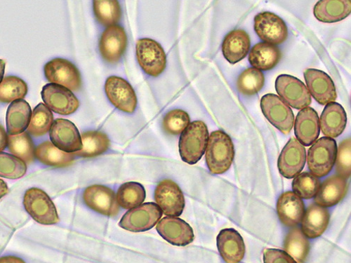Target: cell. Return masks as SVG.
I'll list each match as a JSON object with an SVG mask.
<instances>
[{
	"mask_svg": "<svg viewBox=\"0 0 351 263\" xmlns=\"http://www.w3.org/2000/svg\"><path fill=\"white\" fill-rule=\"evenodd\" d=\"M206 149V162L212 173L221 175L230 168L235 157V149L226 133L221 130L213 132Z\"/></svg>",
	"mask_w": 351,
	"mask_h": 263,
	"instance_id": "cell-1",
	"label": "cell"
},
{
	"mask_svg": "<svg viewBox=\"0 0 351 263\" xmlns=\"http://www.w3.org/2000/svg\"><path fill=\"white\" fill-rule=\"evenodd\" d=\"M209 131L206 123L195 121L183 132L180 140L182 160L191 165L197 164L206 151Z\"/></svg>",
	"mask_w": 351,
	"mask_h": 263,
	"instance_id": "cell-2",
	"label": "cell"
},
{
	"mask_svg": "<svg viewBox=\"0 0 351 263\" xmlns=\"http://www.w3.org/2000/svg\"><path fill=\"white\" fill-rule=\"evenodd\" d=\"M337 145L335 139L322 137L311 146L308 153V166L315 177H326L335 166Z\"/></svg>",
	"mask_w": 351,
	"mask_h": 263,
	"instance_id": "cell-3",
	"label": "cell"
},
{
	"mask_svg": "<svg viewBox=\"0 0 351 263\" xmlns=\"http://www.w3.org/2000/svg\"><path fill=\"white\" fill-rule=\"evenodd\" d=\"M23 206L27 213L40 224L51 225L60 222L53 202L39 188H33L25 192Z\"/></svg>",
	"mask_w": 351,
	"mask_h": 263,
	"instance_id": "cell-4",
	"label": "cell"
},
{
	"mask_svg": "<svg viewBox=\"0 0 351 263\" xmlns=\"http://www.w3.org/2000/svg\"><path fill=\"white\" fill-rule=\"evenodd\" d=\"M261 108L268 121L282 134H289L295 125L291 108L278 96L268 94L261 99Z\"/></svg>",
	"mask_w": 351,
	"mask_h": 263,
	"instance_id": "cell-5",
	"label": "cell"
},
{
	"mask_svg": "<svg viewBox=\"0 0 351 263\" xmlns=\"http://www.w3.org/2000/svg\"><path fill=\"white\" fill-rule=\"evenodd\" d=\"M137 61L147 75L157 77L166 68L167 56L162 46L149 38L140 39L136 47Z\"/></svg>",
	"mask_w": 351,
	"mask_h": 263,
	"instance_id": "cell-6",
	"label": "cell"
},
{
	"mask_svg": "<svg viewBox=\"0 0 351 263\" xmlns=\"http://www.w3.org/2000/svg\"><path fill=\"white\" fill-rule=\"evenodd\" d=\"M162 214L156 203H144L128 211L121 220L119 226L132 232L146 231L157 225Z\"/></svg>",
	"mask_w": 351,
	"mask_h": 263,
	"instance_id": "cell-7",
	"label": "cell"
},
{
	"mask_svg": "<svg viewBox=\"0 0 351 263\" xmlns=\"http://www.w3.org/2000/svg\"><path fill=\"white\" fill-rule=\"evenodd\" d=\"M276 90L280 98L295 109L302 110L311 104V96L306 86L294 76L279 75L276 80Z\"/></svg>",
	"mask_w": 351,
	"mask_h": 263,
	"instance_id": "cell-8",
	"label": "cell"
},
{
	"mask_svg": "<svg viewBox=\"0 0 351 263\" xmlns=\"http://www.w3.org/2000/svg\"><path fill=\"white\" fill-rule=\"evenodd\" d=\"M254 31L258 38L268 44L279 45L288 38V30L285 21L278 15L263 12L254 17Z\"/></svg>",
	"mask_w": 351,
	"mask_h": 263,
	"instance_id": "cell-9",
	"label": "cell"
},
{
	"mask_svg": "<svg viewBox=\"0 0 351 263\" xmlns=\"http://www.w3.org/2000/svg\"><path fill=\"white\" fill-rule=\"evenodd\" d=\"M155 200L162 213L167 216L179 217L185 208L184 193L180 186L171 180H163L158 184Z\"/></svg>",
	"mask_w": 351,
	"mask_h": 263,
	"instance_id": "cell-10",
	"label": "cell"
},
{
	"mask_svg": "<svg viewBox=\"0 0 351 263\" xmlns=\"http://www.w3.org/2000/svg\"><path fill=\"white\" fill-rule=\"evenodd\" d=\"M44 71L50 83L63 86L71 91H77L81 88L80 71L73 64L64 58H58L50 61L45 66Z\"/></svg>",
	"mask_w": 351,
	"mask_h": 263,
	"instance_id": "cell-11",
	"label": "cell"
},
{
	"mask_svg": "<svg viewBox=\"0 0 351 263\" xmlns=\"http://www.w3.org/2000/svg\"><path fill=\"white\" fill-rule=\"evenodd\" d=\"M42 98L46 105L52 111L62 115L74 113L80 106L75 95L67 88L56 84H47L43 86Z\"/></svg>",
	"mask_w": 351,
	"mask_h": 263,
	"instance_id": "cell-12",
	"label": "cell"
},
{
	"mask_svg": "<svg viewBox=\"0 0 351 263\" xmlns=\"http://www.w3.org/2000/svg\"><path fill=\"white\" fill-rule=\"evenodd\" d=\"M306 161L304 145L295 138L289 139L282 149L278 161L280 174L287 179H294L302 171Z\"/></svg>",
	"mask_w": 351,
	"mask_h": 263,
	"instance_id": "cell-13",
	"label": "cell"
},
{
	"mask_svg": "<svg viewBox=\"0 0 351 263\" xmlns=\"http://www.w3.org/2000/svg\"><path fill=\"white\" fill-rule=\"evenodd\" d=\"M83 200L88 208L104 216L113 217L120 212L114 192L104 186L86 188L83 193Z\"/></svg>",
	"mask_w": 351,
	"mask_h": 263,
	"instance_id": "cell-14",
	"label": "cell"
},
{
	"mask_svg": "<svg viewBox=\"0 0 351 263\" xmlns=\"http://www.w3.org/2000/svg\"><path fill=\"white\" fill-rule=\"evenodd\" d=\"M105 91L110 102L119 110L133 113L137 105L136 93L131 84L123 78L109 77L105 84Z\"/></svg>",
	"mask_w": 351,
	"mask_h": 263,
	"instance_id": "cell-15",
	"label": "cell"
},
{
	"mask_svg": "<svg viewBox=\"0 0 351 263\" xmlns=\"http://www.w3.org/2000/svg\"><path fill=\"white\" fill-rule=\"evenodd\" d=\"M51 143L56 147L67 153H75L82 150L81 135L76 126L71 121L57 119L49 132Z\"/></svg>",
	"mask_w": 351,
	"mask_h": 263,
	"instance_id": "cell-16",
	"label": "cell"
},
{
	"mask_svg": "<svg viewBox=\"0 0 351 263\" xmlns=\"http://www.w3.org/2000/svg\"><path fill=\"white\" fill-rule=\"evenodd\" d=\"M307 89L314 99L322 105L335 102L337 98L336 86L325 72L309 68L304 72Z\"/></svg>",
	"mask_w": 351,
	"mask_h": 263,
	"instance_id": "cell-17",
	"label": "cell"
},
{
	"mask_svg": "<svg viewBox=\"0 0 351 263\" xmlns=\"http://www.w3.org/2000/svg\"><path fill=\"white\" fill-rule=\"evenodd\" d=\"M128 46V36L120 25L108 27L103 33L99 50L104 60L110 64L120 62Z\"/></svg>",
	"mask_w": 351,
	"mask_h": 263,
	"instance_id": "cell-18",
	"label": "cell"
},
{
	"mask_svg": "<svg viewBox=\"0 0 351 263\" xmlns=\"http://www.w3.org/2000/svg\"><path fill=\"white\" fill-rule=\"evenodd\" d=\"M156 229L165 240L174 246L186 247L195 238L191 225L178 217L163 218L158 223Z\"/></svg>",
	"mask_w": 351,
	"mask_h": 263,
	"instance_id": "cell-19",
	"label": "cell"
},
{
	"mask_svg": "<svg viewBox=\"0 0 351 263\" xmlns=\"http://www.w3.org/2000/svg\"><path fill=\"white\" fill-rule=\"evenodd\" d=\"M217 240L219 252L226 263H240L243 260L245 245L237 229L226 228L221 230Z\"/></svg>",
	"mask_w": 351,
	"mask_h": 263,
	"instance_id": "cell-20",
	"label": "cell"
},
{
	"mask_svg": "<svg viewBox=\"0 0 351 263\" xmlns=\"http://www.w3.org/2000/svg\"><path fill=\"white\" fill-rule=\"evenodd\" d=\"M277 212L281 223L287 227H295L305 214L304 203L293 192L282 194L277 202Z\"/></svg>",
	"mask_w": 351,
	"mask_h": 263,
	"instance_id": "cell-21",
	"label": "cell"
},
{
	"mask_svg": "<svg viewBox=\"0 0 351 263\" xmlns=\"http://www.w3.org/2000/svg\"><path fill=\"white\" fill-rule=\"evenodd\" d=\"M320 132L317 112L311 107L302 109L295 123L297 140L304 146H310L316 141Z\"/></svg>",
	"mask_w": 351,
	"mask_h": 263,
	"instance_id": "cell-22",
	"label": "cell"
},
{
	"mask_svg": "<svg viewBox=\"0 0 351 263\" xmlns=\"http://www.w3.org/2000/svg\"><path fill=\"white\" fill-rule=\"evenodd\" d=\"M250 38L242 29L230 32L224 38L222 52L224 58L231 64H236L247 55L250 49Z\"/></svg>",
	"mask_w": 351,
	"mask_h": 263,
	"instance_id": "cell-23",
	"label": "cell"
},
{
	"mask_svg": "<svg viewBox=\"0 0 351 263\" xmlns=\"http://www.w3.org/2000/svg\"><path fill=\"white\" fill-rule=\"evenodd\" d=\"M347 190L346 181L339 175H332L319 186L315 202L323 208L334 207L344 198Z\"/></svg>",
	"mask_w": 351,
	"mask_h": 263,
	"instance_id": "cell-24",
	"label": "cell"
},
{
	"mask_svg": "<svg viewBox=\"0 0 351 263\" xmlns=\"http://www.w3.org/2000/svg\"><path fill=\"white\" fill-rule=\"evenodd\" d=\"M347 124V114L341 105L332 102L326 105L320 116L322 132L329 138H337L344 131Z\"/></svg>",
	"mask_w": 351,
	"mask_h": 263,
	"instance_id": "cell-25",
	"label": "cell"
},
{
	"mask_svg": "<svg viewBox=\"0 0 351 263\" xmlns=\"http://www.w3.org/2000/svg\"><path fill=\"white\" fill-rule=\"evenodd\" d=\"M330 215L327 209L313 203L308 207L302 219V231L309 239L320 237L327 229Z\"/></svg>",
	"mask_w": 351,
	"mask_h": 263,
	"instance_id": "cell-26",
	"label": "cell"
},
{
	"mask_svg": "<svg viewBox=\"0 0 351 263\" xmlns=\"http://www.w3.org/2000/svg\"><path fill=\"white\" fill-rule=\"evenodd\" d=\"M351 13L350 0H322L313 9L315 17L320 22L333 23L341 21Z\"/></svg>",
	"mask_w": 351,
	"mask_h": 263,
	"instance_id": "cell-27",
	"label": "cell"
},
{
	"mask_svg": "<svg viewBox=\"0 0 351 263\" xmlns=\"http://www.w3.org/2000/svg\"><path fill=\"white\" fill-rule=\"evenodd\" d=\"M282 53L275 45L266 42L255 45L249 54L251 66L258 71H268L274 69L280 62Z\"/></svg>",
	"mask_w": 351,
	"mask_h": 263,
	"instance_id": "cell-28",
	"label": "cell"
},
{
	"mask_svg": "<svg viewBox=\"0 0 351 263\" xmlns=\"http://www.w3.org/2000/svg\"><path fill=\"white\" fill-rule=\"evenodd\" d=\"M32 110L30 105L23 99L13 101L7 112L6 122L9 135L14 136L25 132L30 125Z\"/></svg>",
	"mask_w": 351,
	"mask_h": 263,
	"instance_id": "cell-29",
	"label": "cell"
},
{
	"mask_svg": "<svg viewBox=\"0 0 351 263\" xmlns=\"http://www.w3.org/2000/svg\"><path fill=\"white\" fill-rule=\"evenodd\" d=\"M36 158L42 164L55 168H65L73 164L74 155L57 149L50 141L40 144L35 151Z\"/></svg>",
	"mask_w": 351,
	"mask_h": 263,
	"instance_id": "cell-30",
	"label": "cell"
},
{
	"mask_svg": "<svg viewBox=\"0 0 351 263\" xmlns=\"http://www.w3.org/2000/svg\"><path fill=\"white\" fill-rule=\"evenodd\" d=\"M82 149L74 155L84 158H93L106 153L110 147V140L105 134L90 131L81 135Z\"/></svg>",
	"mask_w": 351,
	"mask_h": 263,
	"instance_id": "cell-31",
	"label": "cell"
},
{
	"mask_svg": "<svg viewBox=\"0 0 351 263\" xmlns=\"http://www.w3.org/2000/svg\"><path fill=\"white\" fill-rule=\"evenodd\" d=\"M284 249L298 263H304L310 251V243L300 228L291 229L285 240Z\"/></svg>",
	"mask_w": 351,
	"mask_h": 263,
	"instance_id": "cell-32",
	"label": "cell"
},
{
	"mask_svg": "<svg viewBox=\"0 0 351 263\" xmlns=\"http://www.w3.org/2000/svg\"><path fill=\"white\" fill-rule=\"evenodd\" d=\"M145 197V190L141 184L128 182L119 188L116 199L119 207L130 210L140 206Z\"/></svg>",
	"mask_w": 351,
	"mask_h": 263,
	"instance_id": "cell-33",
	"label": "cell"
},
{
	"mask_svg": "<svg viewBox=\"0 0 351 263\" xmlns=\"http://www.w3.org/2000/svg\"><path fill=\"white\" fill-rule=\"evenodd\" d=\"M8 148L12 154L25 164H30L35 160V145L27 132L14 136L9 135Z\"/></svg>",
	"mask_w": 351,
	"mask_h": 263,
	"instance_id": "cell-34",
	"label": "cell"
},
{
	"mask_svg": "<svg viewBox=\"0 0 351 263\" xmlns=\"http://www.w3.org/2000/svg\"><path fill=\"white\" fill-rule=\"evenodd\" d=\"M53 123V116L51 110L45 104L38 105L32 116L27 132L35 137L43 136L50 131Z\"/></svg>",
	"mask_w": 351,
	"mask_h": 263,
	"instance_id": "cell-35",
	"label": "cell"
},
{
	"mask_svg": "<svg viewBox=\"0 0 351 263\" xmlns=\"http://www.w3.org/2000/svg\"><path fill=\"white\" fill-rule=\"evenodd\" d=\"M265 84V75L256 68H250L243 71L239 77L237 88L241 94L252 97L259 92Z\"/></svg>",
	"mask_w": 351,
	"mask_h": 263,
	"instance_id": "cell-36",
	"label": "cell"
},
{
	"mask_svg": "<svg viewBox=\"0 0 351 263\" xmlns=\"http://www.w3.org/2000/svg\"><path fill=\"white\" fill-rule=\"evenodd\" d=\"M94 12L98 21L105 26H112L118 23L122 16L120 3L116 0L93 2Z\"/></svg>",
	"mask_w": 351,
	"mask_h": 263,
	"instance_id": "cell-37",
	"label": "cell"
},
{
	"mask_svg": "<svg viewBox=\"0 0 351 263\" xmlns=\"http://www.w3.org/2000/svg\"><path fill=\"white\" fill-rule=\"evenodd\" d=\"M28 90L26 83L21 78L9 76L0 84V102L11 103L23 99Z\"/></svg>",
	"mask_w": 351,
	"mask_h": 263,
	"instance_id": "cell-38",
	"label": "cell"
},
{
	"mask_svg": "<svg viewBox=\"0 0 351 263\" xmlns=\"http://www.w3.org/2000/svg\"><path fill=\"white\" fill-rule=\"evenodd\" d=\"M26 164L21 159L5 153H0V177L16 180L23 177Z\"/></svg>",
	"mask_w": 351,
	"mask_h": 263,
	"instance_id": "cell-39",
	"label": "cell"
},
{
	"mask_svg": "<svg viewBox=\"0 0 351 263\" xmlns=\"http://www.w3.org/2000/svg\"><path fill=\"white\" fill-rule=\"evenodd\" d=\"M191 120L189 114L180 109L169 111L164 116L162 127L166 133L178 136L190 125Z\"/></svg>",
	"mask_w": 351,
	"mask_h": 263,
	"instance_id": "cell-40",
	"label": "cell"
},
{
	"mask_svg": "<svg viewBox=\"0 0 351 263\" xmlns=\"http://www.w3.org/2000/svg\"><path fill=\"white\" fill-rule=\"evenodd\" d=\"M320 186L319 179L311 173L299 174L292 182V189L301 199H310L315 196Z\"/></svg>",
	"mask_w": 351,
	"mask_h": 263,
	"instance_id": "cell-41",
	"label": "cell"
},
{
	"mask_svg": "<svg viewBox=\"0 0 351 263\" xmlns=\"http://www.w3.org/2000/svg\"><path fill=\"white\" fill-rule=\"evenodd\" d=\"M335 162L336 171L339 177L345 180L348 179L351 173V141L350 138L339 144Z\"/></svg>",
	"mask_w": 351,
	"mask_h": 263,
	"instance_id": "cell-42",
	"label": "cell"
},
{
	"mask_svg": "<svg viewBox=\"0 0 351 263\" xmlns=\"http://www.w3.org/2000/svg\"><path fill=\"white\" fill-rule=\"evenodd\" d=\"M263 262L265 263H298L287 252L280 249H267L263 252Z\"/></svg>",
	"mask_w": 351,
	"mask_h": 263,
	"instance_id": "cell-43",
	"label": "cell"
},
{
	"mask_svg": "<svg viewBox=\"0 0 351 263\" xmlns=\"http://www.w3.org/2000/svg\"><path fill=\"white\" fill-rule=\"evenodd\" d=\"M8 146V135L5 128L0 125V153L4 151Z\"/></svg>",
	"mask_w": 351,
	"mask_h": 263,
	"instance_id": "cell-44",
	"label": "cell"
},
{
	"mask_svg": "<svg viewBox=\"0 0 351 263\" xmlns=\"http://www.w3.org/2000/svg\"><path fill=\"white\" fill-rule=\"evenodd\" d=\"M0 263H25V262L21 258L8 255L0 258Z\"/></svg>",
	"mask_w": 351,
	"mask_h": 263,
	"instance_id": "cell-45",
	"label": "cell"
},
{
	"mask_svg": "<svg viewBox=\"0 0 351 263\" xmlns=\"http://www.w3.org/2000/svg\"><path fill=\"white\" fill-rule=\"evenodd\" d=\"M9 192L8 184L1 179H0V199L5 197Z\"/></svg>",
	"mask_w": 351,
	"mask_h": 263,
	"instance_id": "cell-46",
	"label": "cell"
},
{
	"mask_svg": "<svg viewBox=\"0 0 351 263\" xmlns=\"http://www.w3.org/2000/svg\"><path fill=\"white\" fill-rule=\"evenodd\" d=\"M5 66V62L4 60H0V84H1L4 78Z\"/></svg>",
	"mask_w": 351,
	"mask_h": 263,
	"instance_id": "cell-47",
	"label": "cell"
}]
</instances>
